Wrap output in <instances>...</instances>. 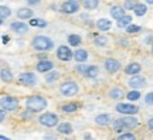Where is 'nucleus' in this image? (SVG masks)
Masks as SVG:
<instances>
[{
  "label": "nucleus",
  "instance_id": "nucleus-7",
  "mask_svg": "<svg viewBox=\"0 0 153 140\" xmlns=\"http://www.w3.org/2000/svg\"><path fill=\"white\" fill-rule=\"evenodd\" d=\"M19 82L24 86H33L36 84V75L33 72H23L22 75L19 76Z\"/></svg>",
  "mask_w": 153,
  "mask_h": 140
},
{
  "label": "nucleus",
  "instance_id": "nucleus-21",
  "mask_svg": "<svg viewBox=\"0 0 153 140\" xmlns=\"http://www.w3.org/2000/svg\"><path fill=\"white\" fill-rule=\"evenodd\" d=\"M99 74V68L97 65H91V67H88L87 71H85V74L84 75L87 76V78H95V76Z\"/></svg>",
  "mask_w": 153,
  "mask_h": 140
},
{
  "label": "nucleus",
  "instance_id": "nucleus-32",
  "mask_svg": "<svg viewBox=\"0 0 153 140\" xmlns=\"http://www.w3.org/2000/svg\"><path fill=\"white\" fill-rule=\"evenodd\" d=\"M1 79L4 82H11L13 81V75L9 70H1Z\"/></svg>",
  "mask_w": 153,
  "mask_h": 140
},
{
  "label": "nucleus",
  "instance_id": "nucleus-35",
  "mask_svg": "<svg viewBox=\"0 0 153 140\" xmlns=\"http://www.w3.org/2000/svg\"><path fill=\"white\" fill-rule=\"evenodd\" d=\"M126 98L129 99V101H137L139 98H140V93L137 91H132V92H129L128 95H126Z\"/></svg>",
  "mask_w": 153,
  "mask_h": 140
},
{
  "label": "nucleus",
  "instance_id": "nucleus-6",
  "mask_svg": "<svg viewBox=\"0 0 153 140\" xmlns=\"http://www.w3.org/2000/svg\"><path fill=\"white\" fill-rule=\"evenodd\" d=\"M115 108H116V112L125 113V115H135V113L139 110V108H137V106L131 105V103H118Z\"/></svg>",
  "mask_w": 153,
  "mask_h": 140
},
{
  "label": "nucleus",
  "instance_id": "nucleus-1",
  "mask_svg": "<svg viewBox=\"0 0 153 140\" xmlns=\"http://www.w3.org/2000/svg\"><path fill=\"white\" fill-rule=\"evenodd\" d=\"M26 108L31 112H41L47 108V101L40 95H33L26 101Z\"/></svg>",
  "mask_w": 153,
  "mask_h": 140
},
{
  "label": "nucleus",
  "instance_id": "nucleus-28",
  "mask_svg": "<svg viewBox=\"0 0 153 140\" xmlns=\"http://www.w3.org/2000/svg\"><path fill=\"white\" fill-rule=\"evenodd\" d=\"M146 11H148V6H145V4H137L136 7H135V14L139 17L145 16Z\"/></svg>",
  "mask_w": 153,
  "mask_h": 140
},
{
  "label": "nucleus",
  "instance_id": "nucleus-14",
  "mask_svg": "<svg viewBox=\"0 0 153 140\" xmlns=\"http://www.w3.org/2000/svg\"><path fill=\"white\" fill-rule=\"evenodd\" d=\"M140 70H142V67L137 64V62H132V64H129L125 68V72L128 75H136V74L140 72Z\"/></svg>",
  "mask_w": 153,
  "mask_h": 140
},
{
  "label": "nucleus",
  "instance_id": "nucleus-12",
  "mask_svg": "<svg viewBox=\"0 0 153 140\" xmlns=\"http://www.w3.org/2000/svg\"><path fill=\"white\" fill-rule=\"evenodd\" d=\"M10 28L13 30L14 33H19V34H26L28 31V26L24 24V23H20V21H14L10 24Z\"/></svg>",
  "mask_w": 153,
  "mask_h": 140
},
{
  "label": "nucleus",
  "instance_id": "nucleus-41",
  "mask_svg": "<svg viewBox=\"0 0 153 140\" xmlns=\"http://www.w3.org/2000/svg\"><path fill=\"white\" fill-rule=\"evenodd\" d=\"M4 119H6V113H4V109H1V115H0V120L3 122Z\"/></svg>",
  "mask_w": 153,
  "mask_h": 140
},
{
  "label": "nucleus",
  "instance_id": "nucleus-24",
  "mask_svg": "<svg viewBox=\"0 0 153 140\" xmlns=\"http://www.w3.org/2000/svg\"><path fill=\"white\" fill-rule=\"evenodd\" d=\"M114 129H115V132H118V133L126 130V126H125V123H123L122 119H116V120H115L114 122Z\"/></svg>",
  "mask_w": 153,
  "mask_h": 140
},
{
  "label": "nucleus",
  "instance_id": "nucleus-2",
  "mask_svg": "<svg viewBox=\"0 0 153 140\" xmlns=\"http://www.w3.org/2000/svg\"><path fill=\"white\" fill-rule=\"evenodd\" d=\"M53 45H54L53 40H50L45 36H36L33 40V47L37 51H48L53 48Z\"/></svg>",
  "mask_w": 153,
  "mask_h": 140
},
{
  "label": "nucleus",
  "instance_id": "nucleus-13",
  "mask_svg": "<svg viewBox=\"0 0 153 140\" xmlns=\"http://www.w3.org/2000/svg\"><path fill=\"white\" fill-rule=\"evenodd\" d=\"M111 16L116 19V20H119L122 17L125 16V7H120V6H112L111 7Z\"/></svg>",
  "mask_w": 153,
  "mask_h": 140
},
{
  "label": "nucleus",
  "instance_id": "nucleus-36",
  "mask_svg": "<svg viewBox=\"0 0 153 140\" xmlns=\"http://www.w3.org/2000/svg\"><path fill=\"white\" fill-rule=\"evenodd\" d=\"M106 40H108V38L104 37V36H101V37H97V38H95V44H97V45H105V44L108 43Z\"/></svg>",
  "mask_w": 153,
  "mask_h": 140
},
{
  "label": "nucleus",
  "instance_id": "nucleus-18",
  "mask_svg": "<svg viewBox=\"0 0 153 140\" xmlns=\"http://www.w3.org/2000/svg\"><path fill=\"white\" fill-rule=\"evenodd\" d=\"M74 58H75L76 62H84V61H87L88 58V53L87 50H76L75 54H74Z\"/></svg>",
  "mask_w": 153,
  "mask_h": 140
},
{
  "label": "nucleus",
  "instance_id": "nucleus-39",
  "mask_svg": "<svg viewBox=\"0 0 153 140\" xmlns=\"http://www.w3.org/2000/svg\"><path fill=\"white\" fill-rule=\"evenodd\" d=\"M145 101H146V103H149V105H153V92H150V93H148V95L145 96Z\"/></svg>",
  "mask_w": 153,
  "mask_h": 140
},
{
  "label": "nucleus",
  "instance_id": "nucleus-27",
  "mask_svg": "<svg viewBox=\"0 0 153 140\" xmlns=\"http://www.w3.org/2000/svg\"><path fill=\"white\" fill-rule=\"evenodd\" d=\"M61 109H62V112L71 113V112H75L76 109H78V105L76 103H65V105L61 106Z\"/></svg>",
  "mask_w": 153,
  "mask_h": 140
},
{
  "label": "nucleus",
  "instance_id": "nucleus-33",
  "mask_svg": "<svg viewBox=\"0 0 153 140\" xmlns=\"http://www.w3.org/2000/svg\"><path fill=\"white\" fill-rule=\"evenodd\" d=\"M142 30L140 26H135V24H129L128 27H126V31L129 33V34H135V33H139Z\"/></svg>",
  "mask_w": 153,
  "mask_h": 140
},
{
  "label": "nucleus",
  "instance_id": "nucleus-26",
  "mask_svg": "<svg viewBox=\"0 0 153 140\" xmlns=\"http://www.w3.org/2000/svg\"><path fill=\"white\" fill-rule=\"evenodd\" d=\"M131 21H132V17L131 16H123L122 19H119V20H118V27H120V28L128 27V26L131 24Z\"/></svg>",
  "mask_w": 153,
  "mask_h": 140
},
{
  "label": "nucleus",
  "instance_id": "nucleus-4",
  "mask_svg": "<svg viewBox=\"0 0 153 140\" xmlns=\"http://www.w3.org/2000/svg\"><path fill=\"white\" fill-rule=\"evenodd\" d=\"M38 122L47 127H53L58 123V116L55 113H43L40 118H38Z\"/></svg>",
  "mask_w": 153,
  "mask_h": 140
},
{
  "label": "nucleus",
  "instance_id": "nucleus-15",
  "mask_svg": "<svg viewBox=\"0 0 153 140\" xmlns=\"http://www.w3.org/2000/svg\"><path fill=\"white\" fill-rule=\"evenodd\" d=\"M53 70V62L48 61V59H44V61H40L37 64V71L38 72H47V71Z\"/></svg>",
  "mask_w": 153,
  "mask_h": 140
},
{
  "label": "nucleus",
  "instance_id": "nucleus-42",
  "mask_svg": "<svg viewBox=\"0 0 153 140\" xmlns=\"http://www.w3.org/2000/svg\"><path fill=\"white\" fill-rule=\"evenodd\" d=\"M148 126H149V129L150 130H153V119H150V120L148 122Z\"/></svg>",
  "mask_w": 153,
  "mask_h": 140
},
{
  "label": "nucleus",
  "instance_id": "nucleus-10",
  "mask_svg": "<svg viewBox=\"0 0 153 140\" xmlns=\"http://www.w3.org/2000/svg\"><path fill=\"white\" fill-rule=\"evenodd\" d=\"M57 57H58L61 61H70V59L72 58V53L68 47L61 45L60 48H58V51H57Z\"/></svg>",
  "mask_w": 153,
  "mask_h": 140
},
{
  "label": "nucleus",
  "instance_id": "nucleus-22",
  "mask_svg": "<svg viewBox=\"0 0 153 140\" xmlns=\"http://www.w3.org/2000/svg\"><path fill=\"white\" fill-rule=\"evenodd\" d=\"M58 133H61V135H71L72 133V126L70 123H61L60 126H58Z\"/></svg>",
  "mask_w": 153,
  "mask_h": 140
},
{
  "label": "nucleus",
  "instance_id": "nucleus-45",
  "mask_svg": "<svg viewBox=\"0 0 153 140\" xmlns=\"http://www.w3.org/2000/svg\"><path fill=\"white\" fill-rule=\"evenodd\" d=\"M71 1H76V3H78V1H81V0H71Z\"/></svg>",
  "mask_w": 153,
  "mask_h": 140
},
{
  "label": "nucleus",
  "instance_id": "nucleus-11",
  "mask_svg": "<svg viewBox=\"0 0 153 140\" xmlns=\"http://www.w3.org/2000/svg\"><path fill=\"white\" fill-rule=\"evenodd\" d=\"M62 11L64 13H68V14H72V13H75V11H78V9H79V6H78V3L76 1H71V0H68V1H65L64 4H62Z\"/></svg>",
  "mask_w": 153,
  "mask_h": 140
},
{
  "label": "nucleus",
  "instance_id": "nucleus-19",
  "mask_svg": "<svg viewBox=\"0 0 153 140\" xmlns=\"http://www.w3.org/2000/svg\"><path fill=\"white\" fill-rule=\"evenodd\" d=\"M95 122L98 124H102V126H106V124L111 123V116L109 115H106V113H102V115H98L97 118H95Z\"/></svg>",
  "mask_w": 153,
  "mask_h": 140
},
{
  "label": "nucleus",
  "instance_id": "nucleus-25",
  "mask_svg": "<svg viewBox=\"0 0 153 140\" xmlns=\"http://www.w3.org/2000/svg\"><path fill=\"white\" fill-rule=\"evenodd\" d=\"M99 4V0H84V7L88 10H94L97 9Z\"/></svg>",
  "mask_w": 153,
  "mask_h": 140
},
{
  "label": "nucleus",
  "instance_id": "nucleus-31",
  "mask_svg": "<svg viewBox=\"0 0 153 140\" xmlns=\"http://www.w3.org/2000/svg\"><path fill=\"white\" fill-rule=\"evenodd\" d=\"M68 43L71 44V45H79L81 44V37L79 36H75V34H71L70 37H68Z\"/></svg>",
  "mask_w": 153,
  "mask_h": 140
},
{
  "label": "nucleus",
  "instance_id": "nucleus-17",
  "mask_svg": "<svg viewBox=\"0 0 153 140\" xmlns=\"http://www.w3.org/2000/svg\"><path fill=\"white\" fill-rule=\"evenodd\" d=\"M97 27H98V30H101V31H108V30H111V27H112V23H111L109 20H106V19H99L98 21H97Z\"/></svg>",
  "mask_w": 153,
  "mask_h": 140
},
{
  "label": "nucleus",
  "instance_id": "nucleus-9",
  "mask_svg": "<svg viewBox=\"0 0 153 140\" xmlns=\"http://www.w3.org/2000/svg\"><path fill=\"white\" fill-rule=\"evenodd\" d=\"M129 86L131 88H143V86L146 85V79L143 78V76H140V75H132V78L129 79Z\"/></svg>",
  "mask_w": 153,
  "mask_h": 140
},
{
  "label": "nucleus",
  "instance_id": "nucleus-37",
  "mask_svg": "<svg viewBox=\"0 0 153 140\" xmlns=\"http://www.w3.org/2000/svg\"><path fill=\"white\" fill-rule=\"evenodd\" d=\"M30 24H31V26H40V27H44L47 23L44 21V20H36V19H33V20L30 21Z\"/></svg>",
  "mask_w": 153,
  "mask_h": 140
},
{
  "label": "nucleus",
  "instance_id": "nucleus-46",
  "mask_svg": "<svg viewBox=\"0 0 153 140\" xmlns=\"http://www.w3.org/2000/svg\"><path fill=\"white\" fill-rule=\"evenodd\" d=\"M152 50H153V47H152Z\"/></svg>",
  "mask_w": 153,
  "mask_h": 140
},
{
  "label": "nucleus",
  "instance_id": "nucleus-43",
  "mask_svg": "<svg viewBox=\"0 0 153 140\" xmlns=\"http://www.w3.org/2000/svg\"><path fill=\"white\" fill-rule=\"evenodd\" d=\"M9 40H10V38L7 37V36H3V43H4V44L9 43Z\"/></svg>",
  "mask_w": 153,
  "mask_h": 140
},
{
  "label": "nucleus",
  "instance_id": "nucleus-16",
  "mask_svg": "<svg viewBox=\"0 0 153 140\" xmlns=\"http://www.w3.org/2000/svg\"><path fill=\"white\" fill-rule=\"evenodd\" d=\"M33 10H30V9H26V7H23V9H19L17 10V17L20 19V20H26V19H31L33 17Z\"/></svg>",
  "mask_w": 153,
  "mask_h": 140
},
{
  "label": "nucleus",
  "instance_id": "nucleus-20",
  "mask_svg": "<svg viewBox=\"0 0 153 140\" xmlns=\"http://www.w3.org/2000/svg\"><path fill=\"white\" fill-rule=\"evenodd\" d=\"M123 123H125L126 129H132V127H136L137 126V119L136 118H132V116H128V118H122Z\"/></svg>",
  "mask_w": 153,
  "mask_h": 140
},
{
  "label": "nucleus",
  "instance_id": "nucleus-34",
  "mask_svg": "<svg viewBox=\"0 0 153 140\" xmlns=\"http://www.w3.org/2000/svg\"><path fill=\"white\" fill-rule=\"evenodd\" d=\"M123 6H125L126 10H132V9L135 10V7L137 6V3H136V0H126Z\"/></svg>",
  "mask_w": 153,
  "mask_h": 140
},
{
  "label": "nucleus",
  "instance_id": "nucleus-23",
  "mask_svg": "<svg viewBox=\"0 0 153 140\" xmlns=\"http://www.w3.org/2000/svg\"><path fill=\"white\" fill-rule=\"evenodd\" d=\"M123 91L120 89V88H114V89H111L109 91V96L112 99H119V98H123Z\"/></svg>",
  "mask_w": 153,
  "mask_h": 140
},
{
  "label": "nucleus",
  "instance_id": "nucleus-30",
  "mask_svg": "<svg viewBox=\"0 0 153 140\" xmlns=\"http://www.w3.org/2000/svg\"><path fill=\"white\" fill-rule=\"evenodd\" d=\"M58 76H60V72H57V71H53L51 74H48V75L45 76V81L48 82V84H53V82H55L57 79H58Z\"/></svg>",
  "mask_w": 153,
  "mask_h": 140
},
{
  "label": "nucleus",
  "instance_id": "nucleus-8",
  "mask_svg": "<svg viewBox=\"0 0 153 140\" xmlns=\"http://www.w3.org/2000/svg\"><path fill=\"white\" fill-rule=\"evenodd\" d=\"M105 70L108 71L109 74L118 72V71L120 70V62L118 61V59H114V58L105 59Z\"/></svg>",
  "mask_w": 153,
  "mask_h": 140
},
{
  "label": "nucleus",
  "instance_id": "nucleus-44",
  "mask_svg": "<svg viewBox=\"0 0 153 140\" xmlns=\"http://www.w3.org/2000/svg\"><path fill=\"white\" fill-rule=\"evenodd\" d=\"M146 3H149V4H153V0H146Z\"/></svg>",
  "mask_w": 153,
  "mask_h": 140
},
{
  "label": "nucleus",
  "instance_id": "nucleus-40",
  "mask_svg": "<svg viewBox=\"0 0 153 140\" xmlns=\"http://www.w3.org/2000/svg\"><path fill=\"white\" fill-rule=\"evenodd\" d=\"M40 1H41V0H27V3L30 6H36V4H38Z\"/></svg>",
  "mask_w": 153,
  "mask_h": 140
},
{
  "label": "nucleus",
  "instance_id": "nucleus-38",
  "mask_svg": "<svg viewBox=\"0 0 153 140\" xmlns=\"http://www.w3.org/2000/svg\"><path fill=\"white\" fill-rule=\"evenodd\" d=\"M120 140H135V135H132V133H125V135H120L119 136Z\"/></svg>",
  "mask_w": 153,
  "mask_h": 140
},
{
  "label": "nucleus",
  "instance_id": "nucleus-5",
  "mask_svg": "<svg viewBox=\"0 0 153 140\" xmlns=\"http://www.w3.org/2000/svg\"><path fill=\"white\" fill-rule=\"evenodd\" d=\"M0 105H1V109L4 110H14L19 108V99L13 96H3L0 101Z\"/></svg>",
  "mask_w": 153,
  "mask_h": 140
},
{
  "label": "nucleus",
  "instance_id": "nucleus-29",
  "mask_svg": "<svg viewBox=\"0 0 153 140\" xmlns=\"http://www.w3.org/2000/svg\"><path fill=\"white\" fill-rule=\"evenodd\" d=\"M10 14H11V11L7 6H0V17H1V23H3V20H4L6 17H9Z\"/></svg>",
  "mask_w": 153,
  "mask_h": 140
},
{
  "label": "nucleus",
  "instance_id": "nucleus-3",
  "mask_svg": "<svg viewBox=\"0 0 153 140\" xmlns=\"http://www.w3.org/2000/svg\"><path fill=\"white\" fill-rule=\"evenodd\" d=\"M60 92L64 96H74L76 92H78V84H76V82H72V81L64 82V84H61V86H60Z\"/></svg>",
  "mask_w": 153,
  "mask_h": 140
}]
</instances>
